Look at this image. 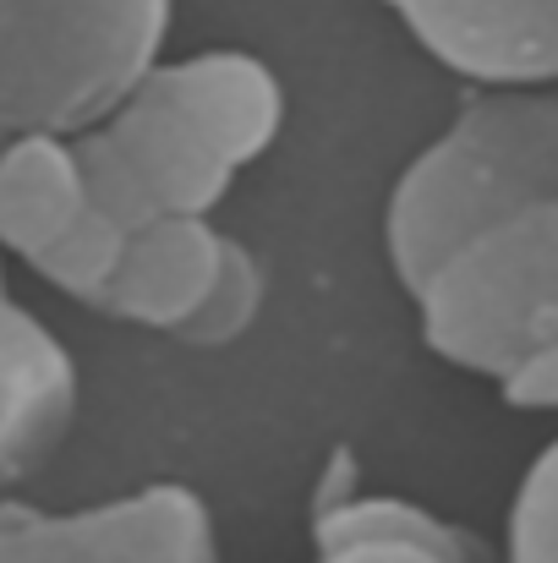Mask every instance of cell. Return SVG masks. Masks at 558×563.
I'll list each match as a JSON object with an SVG mask.
<instances>
[{
  "label": "cell",
  "mask_w": 558,
  "mask_h": 563,
  "mask_svg": "<svg viewBox=\"0 0 558 563\" xmlns=\"http://www.w3.org/2000/svg\"><path fill=\"white\" fill-rule=\"evenodd\" d=\"M285 132L280 71L236 44L160 55L94 126L72 137L94 202L121 224L214 219L241 170Z\"/></svg>",
  "instance_id": "6da1fadb"
},
{
  "label": "cell",
  "mask_w": 558,
  "mask_h": 563,
  "mask_svg": "<svg viewBox=\"0 0 558 563\" xmlns=\"http://www.w3.org/2000/svg\"><path fill=\"white\" fill-rule=\"evenodd\" d=\"M537 208H558V93L471 88L383 202L389 268L411 290L471 235Z\"/></svg>",
  "instance_id": "7a4b0ae2"
},
{
  "label": "cell",
  "mask_w": 558,
  "mask_h": 563,
  "mask_svg": "<svg viewBox=\"0 0 558 563\" xmlns=\"http://www.w3.org/2000/svg\"><path fill=\"white\" fill-rule=\"evenodd\" d=\"M405 296L438 362L488 377L510 410L558 405V208L471 235Z\"/></svg>",
  "instance_id": "3957f363"
},
{
  "label": "cell",
  "mask_w": 558,
  "mask_h": 563,
  "mask_svg": "<svg viewBox=\"0 0 558 563\" xmlns=\"http://www.w3.org/2000/svg\"><path fill=\"white\" fill-rule=\"evenodd\" d=\"M176 0H0V148L77 137L160 55Z\"/></svg>",
  "instance_id": "277c9868"
},
{
  "label": "cell",
  "mask_w": 558,
  "mask_h": 563,
  "mask_svg": "<svg viewBox=\"0 0 558 563\" xmlns=\"http://www.w3.org/2000/svg\"><path fill=\"white\" fill-rule=\"evenodd\" d=\"M127 230L94 202L72 137L0 148V257H17L66 301L88 307L116 274Z\"/></svg>",
  "instance_id": "5b68a950"
},
{
  "label": "cell",
  "mask_w": 558,
  "mask_h": 563,
  "mask_svg": "<svg viewBox=\"0 0 558 563\" xmlns=\"http://www.w3.org/2000/svg\"><path fill=\"white\" fill-rule=\"evenodd\" d=\"M0 563H219V531L182 482H149L88 509L17 498L0 504Z\"/></svg>",
  "instance_id": "8992f818"
},
{
  "label": "cell",
  "mask_w": 558,
  "mask_h": 563,
  "mask_svg": "<svg viewBox=\"0 0 558 563\" xmlns=\"http://www.w3.org/2000/svg\"><path fill=\"white\" fill-rule=\"evenodd\" d=\"M77 410L83 373L66 340L17 301L0 257V504H17V487L66 449Z\"/></svg>",
  "instance_id": "52a82bcc"
},
{
  "label": "cell",
  "mask_w": 558,
  "mask_h": 563,
  "mask_svg": "<svg viewBox=\"0 0 558 563\" xmlns=\"http://www.w3.org/2000/svg\"><path fill=\"white\" fill-rule=\"evenodd\" d=\"M394 22L471 88H554L558 0H383Z\"/></svg>",
  "instance_id": "ba28073f"
},
{
  "label": "cell",
  "mask_w": 558,
  "mask_h": 563,
  "mask_svg": "<svg viewBox=\"0 0 558 563\" xmlns=\"http://www.w3.org/2000/svg\"><path fill=\"white\" fill-rule=\"evenodd\" d=\"M313 563H477V548L427 504L362 487L357 460L335 449L313 493Z\"/></svg>",
  "instance_id": "9c48e42d"
},
{
  "label": "cell",
  "mask_w": 558,
  "mask_h": 563,
  "mask_svg": "<svg viewBox=\"0 0 558 563\" xmlns=\"http://www.w3.org/2000/svg\"><path fill=\"white\" fill-rule=\"evenodd\" d=\"M225 241L230 235L214 219H154V224L127 230L116 274L99 290L94 312L110 323L176 340L219 274Z\"/></svg>",
  "instance_id": "30bf717a"
},
{
  "label": "cell",
  "mask_w": 558,
  "mask_h": 563,
  "mask_svg": "<svg viewBox=\"0 0 558 563\" xmlns=\"http://www.w3.org/2000/svg\"><path fill=\"white\" fill-rule=\"evenodd\" d=\"M263 307H269V268H263V257L247 241L230 235L208 296L197 301L192 323H186L176 340L192 345V351H230V345H241L258 329Z\"/></svg>",
  "instance_id": "8fae6325"
},
{
  "label": "cell",
  "mask_w": 558,
  "mask_h": 563,
  "mask_svg": "<svg viewBox=\"0 0 558 563\" xmlns=\"http://www.w3.org/2000/svg\"><path fill=\"white\" fill-rule=\"evenodd\" d=\"M504 563H558V454L543 449L504 515Z\"/></svg>",
  "instance_id": "7c38bea8"
}]
</instances>
